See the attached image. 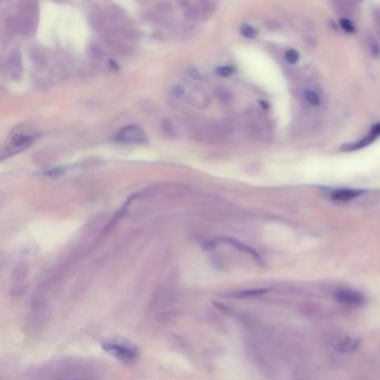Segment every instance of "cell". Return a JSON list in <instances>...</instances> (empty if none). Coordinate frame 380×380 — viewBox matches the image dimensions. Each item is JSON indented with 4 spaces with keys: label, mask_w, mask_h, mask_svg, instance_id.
I'll use <instances>...</instances> for the list:
<instances>
[{
    "label": "cell",
    "mask_w": 380,
    "mask_h": 380,
    "mask_svg": "<svg viewBox=\"0 0 380 380\" xmlns=\"http://www.w3.org/2000/svg\"><path fill=\"white\" fill-rule=\"evenodd\" d=\"M106 352L122 361H133L137 357V348L131 342L124 339H112L103 344Z\"/></svg>",
    "instance_id": "obj_1"
},
{
    "label": "cell",
    "mask_w": 380,
    "mask_h": 380,
    "mask_svg": "<svg viewBox=\"0 0 380 380\" xmlns=\"http://www.w3.org/2000/svg\"><path fill=\"white\" fill-rule=\"evenodd\" d=\"M37 18H38V11H37L36 5L31 2L26 3L22 8L18 18L16 20L17 30L23 35H31L37 26Z\"/></svg>",
    "instance_id": "obj_2"
},
{
    "label": "cell",
    "mask_w": 380,
    "mask_h": 380,
    "mask_svg": "<svg viewBox=\"0 0 380 380\" xmlns=\"http://www.w3.org/2000/svg\"><path fill=\"white\" fill-rule=\"evenodd\" d=\"M117 141L124 144H143L147 142V137L140 126L129 125L118 133Z\"/></svg>",
    "instance_id": "obj_3"
},
{
    "label": "cell",
    "mask_w": 380,
    "mask_h": 380,
    "mask_svg": "<svg viewBox=\"0 0 380 380\" xmlns=\"http://www.w3.org/2000/svg\"><path fill=\"white\" fill-rule=\"evenodd\" d=\"M7 73L12 79H19L23 72V62L20 53L18 51H11L6 59Z\"/></svg>",
    "instance_id": "obj_4"
},
{
    "label": "cell",
    "mask_w": 380,
    "mask_h": 380,
    "mask_svg": "<svg viewBox=\"0 0 380 380\" xmlns=\"http://www.w3.org/2000/svg\"><path fill=\"white\" fill-rule=\"evenodd\" d=\"M32 142H34V136L26 134H17L14 137H11L9 144H8L6 147V151L9 155H12V154L19 153L29 147Z\"/></svg>",
    "instance_id": "obj_5"
},
{
    "label": "cell",
    "mask_w": 380,
    "mask_h": 380,
    "mask_svg": "<svg viewBox=\"0 0 380 380\" xmlns=\"http://www.w3.org/2000/svg\"><path fill=\"white\" fill-rule=\"evenodd\" d=\"M338 301L347 306H360L365 301V296L360 292L351 289H341L336 293Z\"/></svg>",
    "instance_id": "obj_6"
},
{
    "label": "cell",
    "mask_w": 380,
    "mask_h": 380,
    "mask_svg": "<svg viewBox=\"0 0 380 380\" xmlns=\"http://www.w3.org/2000/svg\"><path fill=\"white\" fill-rule=\"evenodd\" d=\"M378 136H380V124H376L374 125V127L371 128V131L368 135L366 137H363L362 140L356 142V143H351V144H347L345 146H342V151L346 152H351V151H358V149H361L366 146H368L369 144L373 143V142L377 139Z\"/></svg>",
    "instance_id": "obj_7"
},
{
    "label": "cell",
    "mask_w": 380,
    "mask_h": 380,
    "mask_svg": "<svg viewBox=\"0 0 380 380\" xmlns=\"http://www.w3.org/2000/svg\"><path fill=\"white\" fill-rule=\"evenodd\" d=\"M104 43H105L108 47L112 48L115 53L119 54V55H128L131 53L128 46L120 39V37L113 35V34H106L103 37Z\"/></svg>",
    "instance_id": "obj_8"
},
{
    "label": "cell",
    "mask_w": 380,
    "mask_h": 380,
    "mask_svg": "<svg viewBox=\"0 0 380 380\" xmlns=\"http://www.w3.org/2000/svg\"><path fill=\"white\" fill-rule=\"evenodd\" d=\"M361 1L362 0H332V7L338 14L346 17L347 15L351 14Z\"/></svg>",
    "instance_id": "obj_9"
},
{
    "label": "cell",
    "mask_w": 380,
    "mask_h": 380,
    "mask_svg": "<svg viewBox=\"0 0 380 380\" xmlns=\"http://www.w3.org/2000/svg\"><path fill=\"white\" fill-rule=\"evenodd\" d=\"M358 345H359L358 340H354L352 338H349V337H341L333 341L332 346L337 351L344 353V352L354 351V350L357 349Z\"/></svg>",
    "instance_id": "obj_10"
},
{
    "label": "cell",
    "mask_w": 380,
    "mask_h": 380,
    "mask_svg": "<svg viewBox=\"0 0 380 380\" xmlns=\"http://www.w3.org/2000/svg\"><path fill=\"white\" fill-rule=\"evenodd\" d=\"M288 22H289L296 30L306 32V34H310V31L313 28L311 20L307 17H303L301 15H291L289 19H288Z\"/></svg>",
    "instance_id": "obj_11"
},
{
    "label": "cell",
    "mask_w": 380,
    "mask_h": 380,
    "mask_svg": "<svg viewBox=\"0 0 380 380\" xmlns=\"http://www.w3.org/2000/svg\"><path fill=\"white\" fill-rule=\"evenodd\" d=\"M362 194V191L360 190H351V189H341L336 190L331 193V198L336 201L339 202H348L351 200L356 199L357 196Z\"/></svg>",
    "instance_id": "obj_12"
},
{
    "label": "cell",
    "mask_w": 380,
    "mask_h": 380,
    "mask_svg": "<svg viewBox=\"0 0 380 380\" xmlns=\"http://www.w3.org/2000/svg\"><path fill=\"white\" fill-rule=\"evenodd\" d=\"M29 55H30V59L36 68L41 69L45 67L47 58H46V54L39 47H37V46L32 47L29 52Z\"/></svg>",
    "instance_id": "obj_13"
},
{
    "label": "cell",
    "mask_w": 380,
    "mask_h": 380,
    "mask_svg": "<svg viewBox=\"0 0 380 380\" xmlns=\"http://www.w3.org/2000/svg\"><path fill=\"white\" fill-rule=\"evenodd\" d=\"M366 45L368 48L369 54L375 58L380 56V45L379 41L375 38L373 35H367L366 37Z\"/></svg>",
    "instance_id": "obj_14"
},
{
    "label": "cell",
    "mask_w": 380,
    "mask_h": 380,
    "mask_svg": "<svg viewBox=\"0 0 380 380\" xmlns=\"http://www.w3.org/2000/svg\"><path fill=\"white\" fill-rule=\"evenodd\" d=\"M190 101L192 102V104H194L196 106L203 107V106H206L208 104V97L205 94L202 93V91L193 90L190 95Z\"/></svg>",
    "instance_id": "obj_15"
},
{
    "label": "cell",
    "mask_w": 380,
    "mask_h": 380,
    "mask_svg": "<svg viewBox=\"0 0 380 380\" xmlns=\"http://www.w3.org/2000/svg\"><path fill=\"white\" fill-rule=\"evenodd\" d=\"M303 97L306 99V102L309 104L310 106L317 107L320 105L321 103V98L320 95L317 93V91L312 90V89H306L303 93Z\"/></svg>",
    "instance_id": "obj_16"
},
{
    "label": "cell",
    "mask_w": 380,
    "mask_h": 380,
    "mask_svg": "<svg viewBox=\"0 0 380 380\" xmlns=\"http://www.w3.org/2000/svg\"><path fill=\"white\" fill-rule=\"evenodd\" d=\"M215 95L223 104H231L233 102V94L225 87H218L215 90Z\"/></svg>",
    "instance_id": "obj_17"
},
{
    "label": "cell",
    "mask_w": 380,
    "mask_h": 380,
    "mask_svg": "<svg viewBox=\"0 0 380 380\" xmlns=\"http://www.w3.org/2000/svg\"><path fill=\"white\" fill-rule=\"evenodd\" d=\"M264 25L268 30L270 31H279L282 29V25L279 22L278 19L274 18H265L264 19Z\"/></svg>",
    "instance_id": "obj_18"
},
{
    "label": "cell",
    "mask_w": 380,
    "mask_h": 380,
    "mask_svg": "<svg viewBox=\"0 0 380 380\" xmlns=\"http://www.w3.org/2000/svg\"><path fill=\"white\" fill-rule=\"evenodd\" d=\"M200 12H201L200 8L194 7V6H190V7L185 8L184 16H185V18L189 19V20H196L200 17Z\"/></svg>",
    "instance_id": "obj_19"
},
{
    "label": "cell",
    "mask_w": 380,
    "mask_h": 380,
    "mask_svg": "<svg viewBox=\"0 0 380 380\" xmlns=\"http://www.w3.org/2000/svg\"><path fill=\"white\" fill-rule=\"evenodd\" d=\"M340 26H341L342 29H344L345 31L350 32V34H351V32L356 31V26H354V24L351 22V20H350L349 18H347V17H341V19H340Z\"/></svg>",
    "instance_id": "obj_20"
},
{
    "label": "cell",
    "mask_w": 380,
    "mask_h": 380,
    "mask_svg": "<svg viewBox=\"0 0 380 380\" xmlns=\"http://www.w3.org/2000/svg\"><path fill=\"white\" fill-rule=\"evenodd\" d=\"M89 55L93 59H101L103 57V49L97 44H91L89 47Z\"/></svg>",
    "instance_id": "obj_21"
},
{
    "label": "cell",
    "mask_w": 380,
    "mask_h": 380,
    "mask_svg": "<svg viewBox=\"0 0 380 380\" xmlns=\"http://www.w3.org/2000/svg\"><path fill=\"white\" fill-rule=\"evenodd\" d=\"M241 34L243 35L246 38H254L257 37L258 31L256 28H253L252 26H249V25H243L241 27Z\"/></svg>",
    "instance_id": "obj_22"
},
{
    "label": "cell",
    "mask_w": 380,
    "mask_h": 380,
    "mask_svg": "<svg viewBox=\"0 0 380 380\" xmlns=\"http://www.w3.org/2000/svg\"><path fill=\"white\" fill-rule=\"evenodd\" d=\"M285 58L289 64H295L299 60V53L294 49H288L285 54Z\"/></svg>",
    "instance_id": "obj_23"
},
{
    "label": "cell",
    "mask_w": 380,
    "mask_h": 380,
    "mask_svg": "<svg viewBox=\"0 0 380 380\" xmlns=\"http://www.w3.org/2000/svg\"><path fill=\"white\" fill-rule=\"evenodd\" d=\"M171 93L174 96H176V97H182L183 95H185L186 90L182 85H174L172 88H171Z\"/></svg>",
    "instance_id": "obj_24"
},
{
    "label": "cell",
    "mask_w": 380,
    "mask_h": 380,
    "mask_svg": "<svg viewBox=\"0 0 380 380\" xmlns=\"http://www.w3.org/2000/svg\"><path fill=\"white\" fill-rule=\"evenodd\" d=\"M233 72H234V68L231 67V66H224V67H221L218 69V74L220 76H223V77L230 76V75L233 74Z\"/></svg>",
    "instance_id": "obj_25"
},
{
    "label": "cell",
    "mask_w": 380,
    "mask_h": 380,
    "mask_svg": "<svg viewBox=\"0 0 380 380\" xmlns=\"http://www.w3.org/2000/svg\"><path fill=\"white\" fill-rule=\"evenodd\" d=\"M187 75H189V76L192 79H200V78H201V75H200L199 70L196 69V68H193V67L189 68V70H187Z\"/></svg>",
    "instance_id": "obj_26"
},
{
    "label": "cell",
    "mask_w": 380,
    "mask_h": 380,
    "mask_svg": "<svg viewBox=\"0 0 380 380\" xmlns=\"http://www.w3.org/2000/svg\"><path fill=\"white\" fill-rule=\"evenodd\" d=\"M377 31H378V36H379V38H380V28L378 27V29H377Z\"/></svg>",
    "instance_id": "obj_27"
},
{
    "label": "cell",
    "mask_w": 380,
    "mask_h": 380,
    "mask_svg": "<svg viewBox=\"0 0 380 380\" xmlns=\"http://www.w3.org/2000/svg\"><path fill=\"white\" fill-rule=\"evenodd\" d=\"M56 1L57 2H62V1H64V0H56Z\"/></svg>",
    "instance_id": "obj_28"
}]
</instances>
